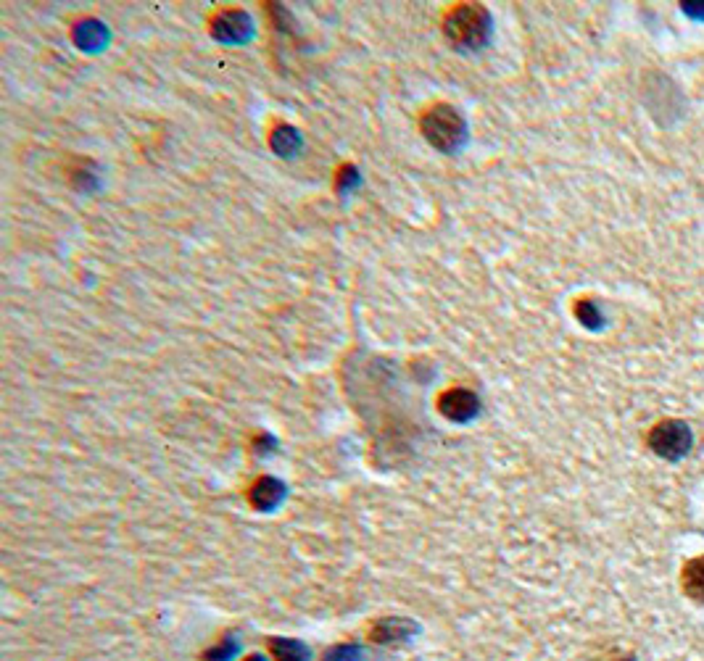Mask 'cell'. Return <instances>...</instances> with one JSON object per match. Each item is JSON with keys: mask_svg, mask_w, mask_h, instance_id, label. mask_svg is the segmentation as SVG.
Here are the masks:
<instances>
[{"mask_svg": "<svg viewBox=\"0 0 704 661\" xmlns=\"http://www.w3.org/2000/svg\"><path fill=\"white\" fill-rule=\"evenodd\" d=\"M356 659H359V651H356L354 646L333 648V651L327 654V661H356Z\"/></svg>", "mask_w": 704, "mask_h": 661, "instance_id": "obj_12", "label": "cell"}, {"mask_svg": "<svg viewBox=\"0 0 704 661\" xmlns=\"http://www.w3.org/2000/svg\"><path fill=\"white\" fill-rule=\"evenodd\" d=\"M681 588L694 604L704 606V556H694L683 564Z\"/></svg>", "mask_w": 704, "mask_h": 661, "instance_id": "obj_5", "label": "cell"}, {"mask_svg": "<svg viewBox=\"0 0 704 661\" xmlns=\"http://www.w3.org/2000/svg\"><path fill=\"white\" fill-rule=\"evenodd\" d=\"M575 317L581 319L586 327H599V324H602V314H599V309H596V303L591 301L575 303Z\"/></svg>", "mask_w": 704, "mask_h": 661, "instance_id": "obj_11", "label": "cell"}, {"mask_svg": "<svg viewBox=\"0 0 704 661\" xmlns=\"http://www.w3.org/2000/svg\"><path fill=\"white\" fill-rule=\"evenodd\" d=\"M414 633V625L412 622H407V619H385V622H380L378 627H375V638H378V643H391V640H404L407 635Z\"/></svg>", "mask_w": 704, "mask_h": 661, "instance_id": "obj_8", "label": "cell"}, {"mask_svg": "<svg viewBox=\"0 0 704 661\" xmlns=\"http://www.w3.org/2000/svg\"><path fill=\"white\" fill-rule=\"evenodd\" d=\"M283 496H285L283 485H280L277 480H272V477H264V480L256 482L254 490H251V503H254L256 509L269 511L283 501Z\"/></svg>", "mask_w": 704, "mask_h": 661, "instance_id": "obj_7", "label": "cell"}, {"mask_svg": "<svg viewBox=\"0 0 704 661\" xmlns=\"http://www.w3.org/2000/svg\"><path fill=\"white\" fill-rule=\"evenodd\" d=\"M443 32L449 37V43L462 51H478L491 37V14L478 3H465L446 16Z\"/></svg>", "mask_w": 704, "mask_h": 661, "instance_id": "obj_1", "label": "cell"}, {"mask_svg": "<svg viewBox=\"0 0 704 661\" xmlns=\"http://www.w3.org/2000/svg\"><path fill=\"white\" fill-rule=\"evenodd\" d=\"M422 135L428 137L430 145H436L438 151L454 153L459 145L465 143L467 137V124L462 119L457 108L449 103H438V106L428 108L422 114Z\"/></svg>", "mask_w": 704, "mask_h": 661, "instance_id": "obj_2", "label": "cell"}, {"mask_svg": "<svg viewBox=\"0 0 704 661\" xmlns=\"http://www.w3.org/2000/svg\"><path fill=\"white\" fill-rule=\"evenodd\" d=\"M272 651H275L277 661H309L306 648L301 646V643H296V640H275V643H272Z\"/></svg>", "mask_w": 704, "mask_h": 661, "instance_id": "obj_9", "label": "cell"}, {"mask_svg": "<svg viewBox=\"0 0 704 661\" xmlns=\"http://www.w3.org/2000/svg\"><path fill=\"white\" fill-rule=\"evenodd\" d=\"M438 406H441V414H446V417L454 419V422H467V419L475 417L480 409L478 396L465 388H454L449 390V393H443Z\"/></svg>", "mask_w": 704, "mask_h": 661, "instance_id": "obj_4", "label": "cell"}, {"mask_svg": "<svg viewBox=\"0 0 704 661\" xmlns=\"http://www.w3.org/2000/svg\"><path fill=\"white\" fill-rule=\"evenodd\" d=\"M246 661H264L262 656H251V659H246Z\"/></svg>", "mask_w": 704, "mask_h": 661, "instance_id": "obj_13", "label": "cell"}, {"mask_svg": "<svg viewBox=\"0 0 704 661\" xmlns=\"http://www.w3.org/2000/svg\"><path fill=\"white\" fill-rule=\"evenodd\" d=\"M272 135H275V132H272ZM296 145H298V132L291 130V127H280L277 135L272 137V148H275L277 153H283V156H291Z\"/></svg>", "mask_w": 704, "mask_h": 661, "instance_id": "obj_10", "label": "cell"}, {"mask_svg": "<svg viewBox=\"0 0 704 661\" xmlns=\"http://www.w3.org/2000/svg\"><path fill=\"white\" fill-rule=\"evenodd\" d=\"M248 29H251L248 27V16L243 11H227L214 22V35L219 40H227V43L248 37Z\"/></svg>", "mask_w": 704, "mask_h": 661, "instance_id": "obj_6", "label": "cell"}, {"mask_svg": "<svg viewBox=\"0 0 704 661\" xmlns=\"http://www.w3.org/2000/svg\"><path fill=\"white\" fill-rule=\"evenodd\" d=\"M646 443L652 448L657 456L668 461H678L683 459L686 453L694 446V435H691V427L681 419H662L649 430L646 435Z\"/></svg>", "mask_w": 704, "mask_h": 661, "instance_id": "obj_3", "label": "cell"}]
</instances>
